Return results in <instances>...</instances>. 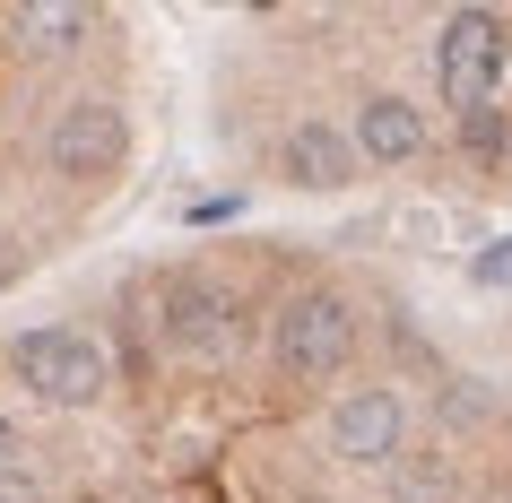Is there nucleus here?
<instances>
[{
    "label": "nucleus",
    "instance_id": "obj_6",
    "mask_svg": "<svg viewBox=\"0 0 512 503\" xmlns=\"http://www.w3.org/2000/svg\"><path fill=\"white\" fill-rule=\"evenodd\" d=\"M122 157H131V122H122L113 96H70L53 113V131H44V165H53L61 183H96Z\"/></svg>",
    "mask_w": 512,
    "mask_h": 503
},
{
    "label": "nucleus",
    "instance_id": "obj_7",
    "mask_svg": "<svg viewBox=\"0 0 512 503\" xmlns=\"http://www.w3.org/2000/svg\"><path fill=\"white\" fill-rule=\"evenodd\" d=\"M278 165H287V183H304V191H348L356 174H365L356 139L330 131V122H296V131H287V148H278Z\"/></svg>",
    "mask_w": 512,
    "mask_h": 503
},
{
    "label": "nucleus",
    "instance_id": "obj_5",
    "mask_svg": "<svg viewBox=\"0 0 512 503\" xmlns=\"http://www.w3.org/2000/svg\"><path fill=\"white\" fill-rule=\"evenodd\" d=\"M157 339L191 365H217V356H235V295L217 287V278H157Z\"/></svg>",
    "mask_w": 512,
    "mask_h": 503
},
{
    "label": "nucleus",
    "instance_id": "obj_10",
    "mask_svg": "<svg viewBox=\"0 0 512 503\" xmlns=\"http://www.w3.org/2000/svg\"><path fill=\"white\" fill-rule=\"evenodd\" d=\"M434 417L452 425V434H469V425L495 417V391H486L478 373H452V382H434Z\"/></svg>",
    "mask_w": 512,
    "mask_h": 503
},
{
    "label": "nucleus",
    "instance_id": "obj_1",
    "mask_svg": "<svg viewBox=\"0 0 512 503\" xmlns=\"http://www.w3.org/2000/svg\"><path fill=\"white\" fill-rule=\"evenodd\" d=\"M270 356L287 382H330V373H348L356 356V304L339 287H304L278 304V330H270Z\"/></svg>",
    "mask_w": 512,
    "mask_h": 503
},
{
    "label": "nucleus",
    "instance_id": "obj_11",
    "mask_svg": "<svg viewBox=\"0 0 512 503\" xmlns=\"http://www.w3.org/2000/svg\"><path fill=\"white\" fill-rule=\"evenodd\" d=\"M452 495V460L443 451H408L400 460V503H443Z\"/></svg>",
    "mask_w": 512,
    "mask_h": 503
},
{
    "label": "nucleus",
    "instance_id": "obj_4",
    "mask_svg": "<svg viewBox=\"0 0 512 503\" xmlns=\"http://www.w3.org/2000/svg\"><path fill=\"white\" fill-rule=\"evenodd\" d=\"M408 408L391 382H356V391L330 399V417H322V451L339 460V469H400L408 460Z\"/></svg>",
    "mask_w": 512,
    "mask_h": 503
},
{
    "label": "nucleus",
    "instance_id": "obj_3",
    "mask_svg": "<svg viewBox=\"0 0 512 503\" xmlns=\"http://www.w3.org/2000/svg\"><path fill=\"white\" fill-rule=\"evenodd\" d=\"M9 373L27 382L35 399H53V408H96L105 399V347L87 339V330H18L9 339Z\"/></svg>",
    "mask_w": 512,
    "mask_h": 503
},
{
    "label": "nucleus",
    "instance_id": "obj_8",
    "mask_svg": "<svg viewBox=\"0 0 512 503\" xmlns=\"http://www.w3.org/2000/svg\"><path fill=\"white\" fill-rule=\"evenodd\" d=\"M348 139H356L365 165H408V157H426V113L408 105V96H365Z\"/></svg>",
    "mask_w": 512,
    "mask_h": 503
},
{
    "label": "nucleus",
    "instance_id": "obj_14",
    "mask_svg": "<svg viewBox=\"0 0 512 503\" xmlns=\"http://www.w3.org/2000/svg\"><path fill=\"white\" fill-rule=\"evenodd\" d=\"M0 503H44V486H35V477L18 469V477H0Z\"/></svg>",
    "mask_w": 512,
    "mask_h": 503
},
{
    "label": "nucleus",
    "instance_id": "obj_9",
    "mask_svg": "<svg viewBox=\"0 0 512 503\" xmlns=\"http://www.w3.org/2000/svg\"><path fill=\"white\" fill-rule=\"evenodd\" d=\"M87 27H96L87 9H18V44L27 53H70Z\"/></svg>",
    "mask_w": 512,
    "mask_h": 503
},
{
    "label": "nucleus",
    "instance_id": "obj_12",
    "mask_svg": "<svg viewBox=\"0 0 512 503\" xmlns=\"http://www.w3.org/2000/svg\"><path fill=\"white\" fill-rule=\"evenodd\" d=\"M460 148H469V157H486V165H504V148H512V122L495 105L486 113H469V122H460Z\"/></svg>",
    "mask_w": 512,
    "mask_h": 503
},
{
    "label": "nucleus",
    "instance_id": "obj_13",
    "mask_svg": "<svg viewBox=\"0 0 512 503\" xmlns=\"http://www.w3.org/2000/svg\"><path fill=\"white\" fill-rule=\"evenodd\" d=\"M478 287H512V243H495V252H478Z\"/></svg>",
    "mask_w": 512,
    "mask_h": 503
},
{
    "label": "nucleus",
    "instance_id": "obj_15",
    "mask_svg": "<svg viewBox=\"0 0 512 503\" xmlns=\"http://www.w3.org/2000/svg\"><path fill=\"white\" fill-rule=\"evenodd\" d=\"M18 451H27V443H18V425L0 417V477H18Z\"/></svg>",
    "mask_w": 512,
    "mask_h": 503
},
{
    "label": "nucleus",
    "instance_id": "obj_2",
    "mask_svg": "<svg viewBox=\"0 0 512 503\" xmlns=\"http://www.w3.org/2000/svg\"><path fill=\"white\" fill-rule=\"evenodd\" d=\"M504 44H512V27L495 9H452V18L434 27V87H443V105H452L460 122L495 105V87H504Z\"/></svg>",
    "mask_w": 512,
    "mask_h": 503
}]
</instances>
